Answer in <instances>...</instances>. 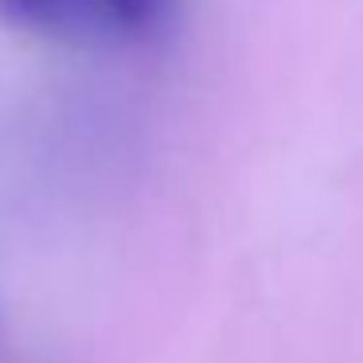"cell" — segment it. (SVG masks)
Masks as SVG:
<instances>
[{"instance_id":"2","label":"cell","mask_w":363,"mask_h":363,"mask_svg":"<svg viewBox=\"0 0 363 363\" xmlns=\"http://www.w3.org/2000/svg\"><path fill=\"white\" fill-rule=\"evenodd\" d=\"M106 35H145L168 16L172 0H90Z\"/></svg>"},{"instance_id":"1","label":"cell","mask_w":363,"mask_h":363,"mask_svg":"<svg viewBox=\"0 0 363 363\" xmlns=\"http://www.w3.org/2000/svg\"><path fill=\"white\" fill-rule=\"evenodd\" d=\"M0 24L32 35H106L90 0H0Z\"/></svg>"}]
</instances>
